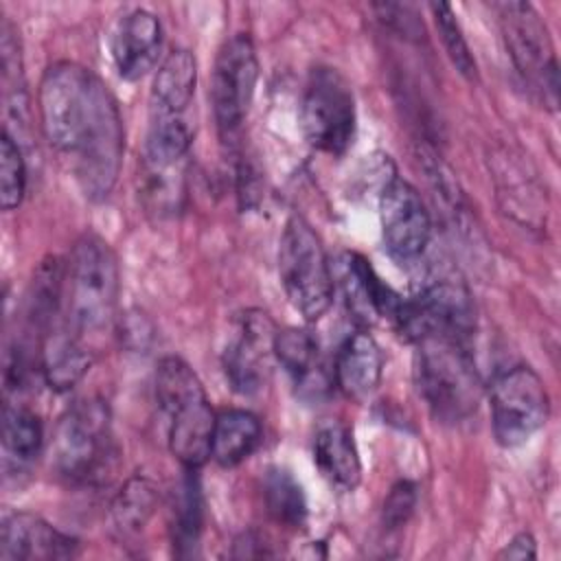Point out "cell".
<instances>
[{
  "mask_svg": "<svg viewBox=\"0 0 561 561\" xmlns=\"http://www.w3.org/2000/svg\"><path fill=\"white\" fill-rule=\"evenodd\" d=\"M274 357L294 379L302 397H318V392L327 390L329 379L324 377V368L320 364L318 342L309 331L296 327L278 331L274 342Z\"/></svg>",
  "mask_w": 561,
  "mask_h": 561,
  "instance_id": "obj_21",
  "label": "cell"
},
{
  "mask_svg": "<svg viewBox=\"0 0 561 561\" xmlns=\"http://www.w3.org/2000/svg\"><path fill=\"white\" fill-rule=\"evenodd\" d=\"M383 370V355L379 344L368 331H355L351 333L335 359L333 377L335 386L348 397V399H366L381 381Z\"/></svg>",
  "mask_w": 561,
  "mask_h": 561,
  "instance_id": "obj_17",
  "label": "cell"
},
{
  "mask_svg": "<svg viewBox=\"0 0 561 561\" xmlns=\"http://www.w3.org/2000/svg\"><path fill=\"white\" fill-rule=\"evenodd\" d=\"M340 287L348 311L370 324L375 320H388L394 324L403 296H399L390 285H386L373 265L357 252H344L340 256Z\"/></svg>",
  "mask_w": 561,
  "mask_h": 561,
  "instance_id": "obj_14",
  "label": "cell"
},
{
  "mask_svg": "<svg viewBox=\"0 0 561 561\" xmlns=\"http://www.w3.org/2000/svg\"><path fill=\"white\" fill-rule=\"evenodd\" d=\"M26 191V164L20 145L13 140L9 129L0 138V206L13 210L22 204Z\"/></svg>",
  "mask_w": 561,
  "mask_h": 561,
  "instance_id": "obj_29",
  "label": "cell"
},
{
  "mask_svg": "<svg viewBox=\"0 0 561 561\" xmlns=\"http://www.w3.org/2000/svg\"><path fill=\"white\" fill-rule=\"evenodd\" d=\"M39 123L57 151L72 156L75 178L92 202L105 199L121 173L125 131L118 103L107 85L75 61H57L37 90Z\"/></svg>",
  "mask_w": 561,
  "mask_h": 561,
  "instance_id": "obj_1",
  "label": "cell"
},
{
  "mask_svg": "<svg viewBox=\"0 0 561 561\" xmlns=\"http://www.w3.org/2000/svg\"><path fill=\"white\" fill-rule=\"evenodd\" d=\"M500 162V171H497V195L504 199V208L511 213L519 215V221L528 224L526 213L528 210H537V202H539V188H535V180L528 173V169H524V164L517 160V156H513L511 151H502L500 156H495Z\"/></svg>",
  "mask_w": 561,
  "mask_h": 561,
  "instance_id": "obj_27",
  "label": "cell"
},
{
  "mask_svg": "<svg viewBox=\"0 0 561 561\" xmlns=\"http://www.w3.org/2000/svg\"><path fill=\"white\" fill-rule=\"evenodd\" d=\"M259 81L256 48L248 33L228 37L215 59L210 79V103L217 129L230 138L248 116Z\"/></svg>",
  "mask_w": 561,
  "mask_h": 561,
  "instance_id": "obj_11",
  "label": "cell"
},
{
  "mask_svg": "<svg viewBox=\"0 0 561 561\" xmlns=\"http://www.w3.org/2000/svg\"><path fill=\"white\" fill-rule=\"evenodd\" d=\"M197 85V61L191 50L175 48L171 50L151 85V114L164 116H184L193 103Z\"/></svg>",
  "mask_w": 561,
  "mask_h": 561,
  "instance_id": "obj_19",
  "label": "cell"
},
{
  "mask_svg": "<svg viewBox=\"0 0 561 561\" xmlns=\"http://www.w3.org/2000/svg\"><path fill=\"white\" fill-rule=\"evenodd\" d=\"M313 462L337 489L353 491L362 480V462L353 434L340 421H327L316 430Z\"/></svg>",
  "mask_w": 561,
  "mask_h": 561,
  "instance_id": "obj_18",
  "label": "cell"
},
{
  "mask_svg": "<svg viewBox=\"0 0 561 561\" xmlns=\"http://www.w3.org/2000/svg\"><path fill=\"white\" fill-rule=\"evenodd\" d=\"M416 506V489L412 482L408 480H399L388 497L383 500V508H381V524L386 530H399L401 526L408 524L410 515L414 513Z\"/></svg>",
  "mask_w": 561,
  "mask_h": 561,
  "instance_id": "obj_30",
  "label": "cell"
},
{
  "mask_svg": "<svg viewBox=\"0 0 561 561\" xmlns=\"http://www.w3.org/2000/svg\"><path fill=\"white\" fill-rule=\"evenodd\" d=\"M42 375L44 381L57 390H70L90 370L92 355L83 340L77 337L66 324L46 331L42 342Z\"/></svg>",
  "mask_w": 561,
  "mask_h": 561,
  "instance_id": "obj_20",
  "label": "cell"
},
{
  "mask_svg": "<svg viewBox=\"0 0 561 561\" xmlns=\"http://www.w3.org/2000/svg\"><path fill=\"white\" fill-rule=\"evenodd\" d=\"M116 445L110 410L101 399L77 401L59 419L53 436V469L72 484H103L114 471Z\"/></svg>",
  "mask_w": 561,
  "mask_h": 561,
  "instance_id": "obj_5",
  "label": "cell"
},
{
  "mask_svg": "<svg viewBox=\"0 0 561 561\" xmlns=\"http://www.w3.org/2000/svg\"><path fill=\"white\" fill-rule=\"evenodd\" d=\"M156 397L167 416L169 449L184 469H197L210 458L215 412L195 370L175 355L156 368Z\"/></svg>",
  "mask_w": 561,
  "mask_h": 561,
  "instance_id": "obj_4",
  "label": "cell"
},
{
  "mask_svg": "<svg viewBox=\"0 0 561 561\" xmlns=\"http://www.w3.org/2000/svg\"><path fill=\"white\" fill-rule=\"evenodd\" d=\"M261 421L248 410H224L215 416L210 456L219 467H237L261 445Z\"/></svg>",
  "mask_w": 561,
  "mask_h": 561,
  "instance_id": "obj_22",
  "label": "cell"
},
{
  "mask_svg": "<svg viewBox=\"0 0 561 561\" xmlns=\"http://www.w3.org/2000/svg\"><path fill=\"white\" fill-rule=\"evenodd\" d=\"M162 46L160 20L145 9L121 18L112 37V57L118 75L127 81L145 77L158 61Z\"/></svg>",
  "mask_w": 561,
  "mask_h": 561,
  "instance_id": "obj_16",
  "label": "cell"
},
{
  "mask_svg": "<svg viewBox=\"0 0 561 561\" xmlns=\"http://www.w3.org/2000/svg\"><path fill=\"white\" fill-rule=\"evenodd\" d=\"M263 502L267 515L285 528H302L307 522V497L300 482L280 467L267 471L263 480Z\"/></svg>",
  "mask_w": 561,
  "mask_h": 561,
  "instance_id": "obj_24",
  "label": "cell"
},
{
  "mask_svg": "<svg viewBox=\"0 0 561 561\" xmlns=\"http://www.w3.org/2000/svg\"><path fill=\"white\" fill-rule=\"evenodd\" d=\"M121 291L114 250L96 234H83L64 265V324L81 340L105 331Z\"/></svg>",
  "mask_w": 561,
  "mask_h": 561,
  "instance_id": "obj_2",
  "label": "cell"
},
{
  "mask_svg": "<svg viewBox=\"0 0 561 561\" xmlns=\"http://www.w3.org/2000/svg\"><path fill=\"white\" fill-rule=\"evenodd\" d=\"M508 57L528 90L548 110L559 103V66L550 31L530 2L495 4Z\"/></svg>",
  "mask_w": 561,
  "mask_h": 561,
  "instance_id": "obj_7",
  "label": "cell"
},
{
  "mask_svg": "<svg viewBox=\"0 0 561 561\" xmlns=\"http://www.w3.org/2000/svg\"><path fill=\"white\" fill-rule=\"evenodd\" d=\"M79 550V541L33 513H11L2 522L0 557L4 561H48L68 559Z\"/></svg>",
  "mask_w": 561,
  "mask_h": 561,
  "instance_id": "obj_15",
  "label": "cell"
},
{
  "mask_svg": "<svg viewBox=\"0 0 561 561\" xmlns=\"http://www.w3.org/2000/svg\"><path fill=\"white\" fill-rule=\"evenodd\" d=\"M381 239L388 254L401 263L416 261L430 241L432 221L419 191L401 178H390L379 195Z\"/></svg>",
  "mask_w": 561,
  "mask_h": 561,
  "instance_id": "obj_13",
  "label": "cell"
},
{
  "mask_svg": "<svg viewBox=\"0 0 561 561\" xmlns=\"http://www.w3.org/2000/svg\"><path fill=\"white\" fill-rule=\"evenodd\" d=\"M278 276L291 307L309 322L320 320L335 291L333 272L320 237L302 217L287 219L278 243Z\"/></svg>",
  "mask_w": 561,
  "mask_h": 561,
  "instance_id": "obj_6",
  "label": "cell"
},
{
  "mask_svg": "<svg viewBox=\"0 0 561 561\" xmlns=\"http://www.w3.org/2000/svg\"><path fill=\"white\" fill-rule=\"evenodd\" d=\"M430 11H432L438 37L443 42V48H445L449 61L465 79L473 81L478 77V66H476V59L469 50L465 35H462V28L454 15V9L445 2H432Z\"/></svg>",
  "mask_w": 561,
  "mask_h": 561,
  "instance_id": "obj_28",
  "label": "cell"
},
{
  "mask_svg": "<svg viewBox=\"0 0 561 561\" xmlns=\"http://www.w3.org/2000/svg\"><path fill=\"white\" fill-rule=\"evenodd\" d=\"M414 344V381L432 414L443 423L476 414L484 388L467 342L427 335Z\"/></svg>",
  "mask_w": 561,
  "mask_h": 561,
  "instance_id": "obj_3",
  "label": "cell"
},
{
  "mask_svg": "<svg viewBox=\"0 0 561 561\" xmlns=\"http://www.w3.org/2000/svg\"><path fill=\"white\" fill-rule=\"evenodd\" d=\"M491 427L502 447L530 440L550 416L546 383L530 366H513L500 373L489 390Z\"/></svg>",
  "mask_w": 561,
  "mask_h": 561,
  "instance_id": "obj_9",
  "label": "cell"
},
{
  "mask_svg": "<svg viewBox=\"0 0 561 561\" xmlns=\"http://www.w3.org/2000/svg\"><path fill=\"white\" fill-rule=\"evenodd\" d=\"M276 324L261 309H248L237 316L226 342L221 364L230 388L252 397L265 388L272 375Z\"/></svg>",
  "mask_w": 561,
  "mask_h": 561,
  "instance_id": "obj_12",
  "label": "cell"
},
{
  "mask_svg": "<svg viewBox=\"0 0 561 561\" xmlns=\"http://www.w3.org/2000/svg\"><path fill=\"white\" fill-rule=\"evenodd\" d=\"M500 559H515V561H524V559H535L537 557V541L530 533H517L506 546L504 550L497 554Z\"/></svg>",
  "mask_w": 561,
  "mask_h": 561,
  "instance_id": "obj_31",
  "label": "cell"
},
{
  "mask_svg": "<svg viewBox=\"0 0 561 561\" xmlns=\"http://www.w3.org/2000/svg\"><path fill=\"white\" fill-rule=\"evenodd\" d=\"M44 443V427L35 412L20 405H4L2 416V449L18 467L33 462Z\"/></svg>",
  "mask_w": 561,
  "mask_h": 561,
  "instance_id": "obj_26",
  "label": "cell"
},
{
  "mask_svg": "<svg viewBox=\"0 0 561 561\" xmlns=\"http://www.w3.org/2000/svg\"><path fill=\"white\" fill-rule=\"evenodd\" d=\"M204 530V495L195 469H186L173 493L171 539L180 557L195 554Z\"/></svg>",
  "mask_w": 561,
  "mask_h": 561,
  "instance_id": "obj_23",
  "label": "cell"
},
{
  "mask_svg": "<svg viewBox=\"0 0 561 561\" xmlns=\"http://www.w3.org/2000/svg\"><path fill=\"white\" fill-rule=\"evenodd\" d=\"M473 322V305L467 287L460 280L440 276L421 285L410 298H403L394 327L410 342L427 335H447L467 342Z\"/></svg>",
  "mask_w": 561,
  "mask_h": 561,
  "instance_id": "obj_10",
  "label": "cell"
},
{
  "mask_svg": "<svg viewBox=\"0 0 561 561\" xmlns=\"http://www.w3.org/2000/svg\"><path fill=\"white\" fill-rule=\"evenodd\" d=\"M158 506V489L145 476L129 478L112 500V519L123 535L140 533Z\"/></svg>",
  "mask_w": 561,
  "mask_h": 561,
  "instance_id": "obj_25",
  "label": "cell"
},
{
  "mask_svg": "<svg viewBox=\"0 0 561 561\" xmlns=\"http://www.w3.org/2000/svg\"><path fill=\"white\" fill-rule=\"evenodd\" d=\"M298 121L305 140L313 149L342 156L351 147L357 125L351 83L335 68H313L302 90Z\"/></svg>",
  "mask_w": 561,
  "mask_h": 561,
  "instance_id": "obj_8",
  "label": "cell"
}]
</instances>
